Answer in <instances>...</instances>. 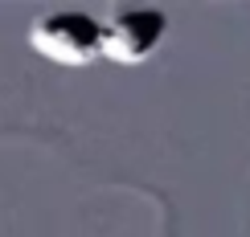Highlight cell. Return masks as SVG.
<instances>
[{
	"mask_svg": "<svg viewBox=\"0 0 250 237\" xmlns=\"http://www.w3.org/2000/svg\"><path fill=\"white\" fill-rule=\"evenodd\" d=\"M29 45L54 66H90L103 57V20L82 8H45L29 20Z\"/></svg>",
	"mask_w": 250,
	"mask_h": 237,
	"instance_id": "cell-1",
	"label": "cell"
},
{
	"mask_svg": "<svg viewBox=\"0 0 250 237\" xmlns=\"http://www.w3.org/2000/svg\"><path fill=\"white\" fill-rule=\"evenodd\" d=\"M164 37H168L164 8H111L103 20V57L115 66H140L164 45Z\"/></svg>",
	"mask_w": 250,
	"mask_h": 237,
	"instance_id": "cell-2",
	"label": "cell"
}]
</instances>
